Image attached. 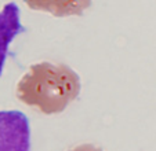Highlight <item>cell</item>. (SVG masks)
Masks as SVG:
<instances>
[{
	"label": "cell",
	"instance_id": "4",
	"mask_svg": "<svg viewBox=\"0 0 156 151\" xmlns=\"http://www.w3.org/2000/svg\"><path fill=\"white\" fill-rule=\"evenodd\" d=\"M30 10L43 11L58 18L82 15L93 0H24Z\"/></svg>",
	"mask_w": 156,
	"mask_h": 151
},
{
	"label": "cell",
	"instance_id": "2",
	"mask_svg": "<svg viewBox=\"0 0 156 151\" xmlns=\"http://www.w3.org/2000/svg\"><path fill=\"white\" fill-rule=\"evenodd\" d=\"M0 151H30L29 121L21 111H0Z\"/></svg>",
	"mask_w": 156,
	"mask_h": 151
},
{
	"label": "cell",
	"instance_id": "5",
	"mask_svg": "<svg viewBox=\"0 0 156 151\" xmlns=\"http://www.w3.org/2000/svg\"><path fill=\"white\" fill-rule=\"evenodd\" d=\"M66 151H104V150L97 147V146H93V144H80V146H76V147L71 148V150H66Z\"/></svg>",
	"mask_w": 156,
	"mask_h": 151
},
{
	"label": "cell",
	"instance_id": "1",
	"mask_svg": "<svg viewBox=\"0 0 156 151\" xmlns=\"http://www.w3.org/2000/svg\"><path fill=\"white\" fill-rule=\"evenodd\" d=\"M80 77L65 63L39 62L18 80L15 93L20 102L46 116L66 110L80 93Z\"/></svg>",
	"mask_w": 156,
	"mask_h": 151
},
{
	"label": "cell",
	"instance_id": "3",
	"mask_svg": "<svg viewBox=\"0 0 156 151\" xmlns=\"http://www.w3.org/2000/svg\"><path fill=\"white\" fill-rule=\"evenodd\" d=\"M24 30L20 19V8L15 3H7L0 11V76L9 52V45Z\"/></svg>",
	"mask_w": 156,
	"mask_h": 151
}]
</instances>
